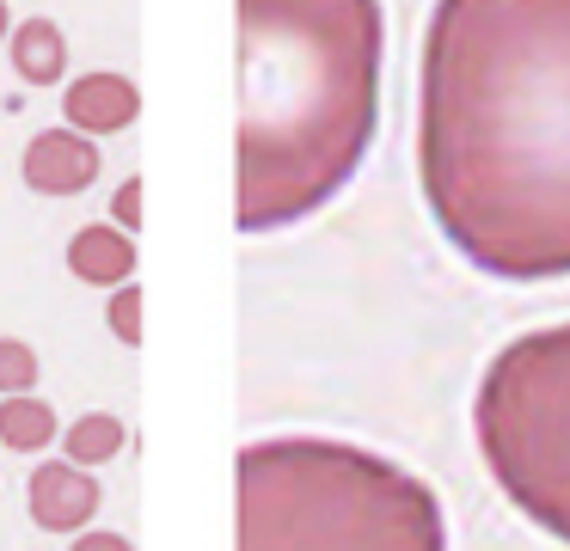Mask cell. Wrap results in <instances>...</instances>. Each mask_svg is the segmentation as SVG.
Wrapping results in <instances>:
<instances>
[{"instance_id":"cell-1","label":"cell","mask_w":570,"mask_h":551,"mask_svg":"<svg viewBox=\"0 0 570 551\" xmlns=\"http://www.w3.org/2000/svg\"><path fill=\"white\" fill-rule=\"evenodd\" d=\"M417 178L472 269L570 276V0H435L417 68Z\"/></svg>"},{"instance_id":"cell-2","label":"cell","mask_w":570,"mask_h":551,"mask_svg":"<svg viewBox=\"0 0 570 551\" xmlns=\"http://www.w3.org/2000/svg\"><path fill=\"white\" fill-rule=\"evenodd\" d=\"M239 135L234 227L276 233L320 215L374 141L381 0H234Z\"/></svg>"},{"instance_id":"cell-3","label":"cell","mask_w":570,"mask_h":551,"mask_svg":"<svg viewBox=\"0 0 570 551\" xmlns=\"http://www.w3.org/2000/svg\"><path fill=\"white\" fill-rule=\"evenodd\" d=\"M234 551H448L417 472L332 435L246 441L234 460Z\"/></svg>"},{"instance_id":"cell-4","label":"cell","mask_w":570,"mask_h":551,"mask_svg":"<svg viewBox=\"0 0 570 551\" xmlns=\"http://www.w3.org/2000/svg\"><path fill=\"white\" fill-rule=\"evenodd\" d=\"M472 435L497 490L570 545V325L497 350L472 399Z\"/></svg>"},{"instance_id":"cell-5","label":"cell","mask_w":570,"mask_h":551,"mask_svg":"<svg viewBox=\"0 0 570 551\" xmlns=\"http://www.w3.org/2000/svg\"><path fill=\"white\" fill-rule=\"evenodd\" d=\"M26 502H31V521L43 533H87V521L99 514V478L87 465L43 460L26 484Z\"/></svg>"},{"instance_id":"cell-6","label":"cell","mask_w":570,"mask_h":551,"mask_svg":"<svg viewBox=\"0 0 570 551\" xmlns=\"http://www.w3.org/2000/svg\"><path fill=\"white\" fill-rule=\"evenodd\" d=\"M99 141L92 135H80V129H43V135H31V147H26V184L38 196H80L92 178H99Z\"/></svg>"},{"instance_id":"cell-7","label":"cell","mask_w":570,"mask_h":551,"mask_svg":"<svg viewBox=\"0 0 570 551\" xmlns=\"http://www.w3.org/2000/svg\"><path fill=\"white\" fill-rule=\"evenodd\" d=\"M62 117H68V129H80V135H117V129H129V122L141 117V92H136V80L129 73H111V68H99V73H80V80H68V92H62Z\"/></svg>"},{"instance_id":"cell-8","label":"cell","mask_w":570,"mask_h":551,"mask_svg":"<svg viewBox=\"0 0 570 551\" xmlns=\"http://www.w3.org/2000/svg\"><path fill=\"white\" fill-rule=\"evenodd\" d=\"M68 269L92 288H124V282H136V239L111 220H92L68 239Z\"/></svg>"},{"instance_id":"cell-9","label":"cell","mask_w":570,"mask_h":551,"mask_svg":"<svg viewBox=\"0 0 570 551\" xmlns=\"http://www.w3.org/2000/svg\"><path fill=\"white\" fill-rule=\"evenodd\" d=\"M13 68L26 86H56L68 73V37L56 19H26L13 24Z\"/></svg>"},{"instance_id":"cell-10","label":"cell","mask_w":570,"mask_h":551,"mask_svg":"<svg viewBox=\"0 0 570 551\" xmlns=\"http://www.w3.org/2000/svg\"><path fill=\"white\" fill-rule=\"evenodd\" d=\"M50 441H56V411L38 399V392H26V399H0V447L43 453Z\"/></svg>"},{"instance_id":"cell-11","label":"cell","mask_w":570,"mask_h":551,"mask_svg":"<svg viewBox=\"0 0 570 551\" xmlns=\"http://www.w3.org/2000/svg\"><path fill=\"white\" fill-rule=\"evenodd\" d=\"M124 441H129V429L117 423L111 411H87L80 423H68L62 429V447H68V465H105V460H117L124 453Z\"/></svg>"},{"instance_id":"cell-12","label":"cell","mask_w":570,"mask_h":551,"mask_svg":"<svg viewBox=\"0 0 570 551\" xmlns=\"http://www.w3.org/2000/svg\"><path fill=\"white\" fill-rule=\"evenodd\" d=\"M38 350L19 337H0V399H26L31 386H38Z\"/></svg>"},{"instance_id":"cell-13","label":"cell","mask_w":570,"mask_h":551,"mask_svg":"<svg viewBox=\"0 0 570 551\" xmlns=\"http://www.w3.org/2000/svg\"><path fill=\"white\" fill-rule=\"evenodd\" d=\"M111 337L129 343V350L141 343V288L136 282H124V288L111 294Z\"/></svg>"},{"instance_id":"cell-14","label":"cell","mask_w":570,"mask_h":551,"mask_svg":"<svg viewBox=\"0 0 570 551\" xmlns=\"http://www.w3.org/2000/svg\"><path fill=\"white\" fill-rule=\"evenodd\" d=\"M111 227H124V233L141 227V178H129L124 190L111 196Z\"/></svg>"},{"instance_id":"cell-15","label":"cell","mask_w":570,"mask_h":551,"mask_svg":"<svg viewBox=\"0 0 570 551\" xmlns=\"http://www.w3.org/2000/svg\"><path fill=\"white\" fill-rule=\"evenodd\" d=\"M68 551H136V545H129L124 533H75V545H68Z\"/></svg>"},{"instance_id":"cell-16","label":"cell","mask_w":570,"mask_h":551,"mask_svg":"<svg viewBox=\"0 0 570 551\" xmlns=\"http://www.w3.org/2000/svg\"><path fill=\"white\" fill-rule=\"evenodd\" d=\"M0 37H13V12H7V0H0Z\"/></svg>"}]
</instances>
